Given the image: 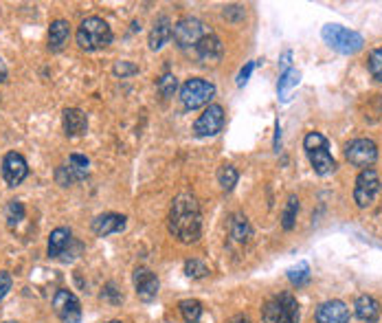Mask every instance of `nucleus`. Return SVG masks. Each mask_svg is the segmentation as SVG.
Segmentation results:
<instances>
[{"mask_svg": "<svg viewBox=\"0 0 382 323\" xmlns=\"http://www.w3.org/2000/svg\"><path fill=\"white\" fill-rule=\"evenodd\" d=\"M200 227H203V216H200V205L193 194H178L172 203L169 216H167V229L169 233L183 242L191 245L200 237Z\"/></svg>", "mask_w": 382, "mask_h": 323, "instance_id": "f257e3e1", "label": "nucleus"}, {"mask_svg": "<svg viewBox=\"0 0 382 323\" xmlns=\"http://www.w3.org/2000/svg\"><path fill=\"white\" fill-rule=\"evenodd\" d=\"M77 45L84 51H102L112 45V29L104 18L88 16L77 27Z\"/></svg>", "mask_w": 382, "mask_h": 323, "instance_id": "f03ea898", "label": "nucleus"}, {"mask_svg": "<svg viewBox=\"0 0 382 323\" xmlns=\"http://www.w3.org/2000/svg\"><path fill=\"white\" fill-rule=\"evenodd\" d=\"M321 35H323L328 47H332L334 51L343 53V55H354L365 45L363 35L352 31V29L340 27V25H326L323 31H321Z\"/></svg>", "mask_w": 382, "mask_h": 323, "instance_id": "7ed1b4c3", "label": "nucleus"}, {"mask_svg": "<svg viewBox=\"0 0 382 323\" xmlns=\"http://www.w3.org/2000/svg\"><path fill=\"white\" fill-rule=\"evenodd\" d=\"M215 95V84L205 77H191L180 88V102L187 110H198L203 106H209V102Z\"/></svg>", "mask_w": 382, "mask_h": 323, "instance_id": "20e7f679", "label": "nucleus"}, {"mask_svg": "<svg viewBox=\"0 0 382 323\" xmlns=\"http://www.w3.org/2000/svg\"><path fill=\"white\" fill-rule=\"evenodd\" d=\"M261 315L266 323H299V304L290 293H281L266 301Z\"/></svg>", "mask_w": 382, "mask_h": 323, "instance_id": "39448f33", "label": "nucleus"}, {"mask_svg": "<svg viewBox=\"0 0 382 323\" xmlns=\"http://www.w3.org/2000/svg\"><path fill=\"white\" fill-rule=\"evenodd\" d=\"M207 35L205 31V25L200 23L198 18H191V16H185V18H180L178 23L174 25V42L178 49H196L198 42Z\"/></svg>", "mask_w": 382, "mask_h": 323, "instance_id": "423d86ee", "label": "nucleus"}, {"mask_svg": "<svg viewBox=\"0 0 382 323\" xmlns=\"http://www.w3.org/2000/svg\"><path fill=\"white\" fill-rule=\"evenodd\" d=\"M73 249H75V251L82 249V245H79V242L73 237V231H71V229L57 227V229L51 231V235H49V247H47L51 259L71 262V259L77 257V255L73 253Z\"/></svg>", "mask_w": 382, "mask_h": 323, "instance_id": "0eeeda50", "label": "nucleus"}, {"mask_svg": "<svg viewBox=\"0 0 382 323\" xmlns=\"http://www.w3.org/2000/svg\"><path fill=\"white\" fill-rule=\"evenodd\" d=\"M380 189H382V183H380L378 172L371 170V168L363 170V172L358 174L356 187H354V200H356V205H358L360 209L369 207L374 200H376V196L380 194Z\"/></svg>", "mask_w": 382, "mask_h": 323, "instance_id": "6e6552de", "label": "nucleus"}, {"mask_svg": "<svg viewBox=\"0 0 382 323\" xmlns=\"http://www.w3.org/2000/svg\"><path fill=\"white\" fill-rule=\"evenodd\" d=\"M222 128H225V108L220 104H209L205 112L196 119L193 134L198 139H207V136H215Z\"/></svg>", "mask_w": 382, "mask_h": 323, "instance_id": "1a4fd4ad", "label": "nucleus"}, {"mask_svg": "<svg viewBox=\"0 0 382 323\" xmlns=\"http://www.w3.org/2000/svg\"><path fill=\"white\" fill-rule=\"evenodd\" d=\"M53 310L57 315V319L62 323H79L82 321V304L75 293L59 288L53 297Z\"/></svg>", "mask_w": 382, "mask_h": 323, "instance_id": "9d476101", "label": "nucleus"}, {"mask_svg": "<svg viewBox=\"0 0 382 323\" xmlns=\"http://www.w3.org/2000/svg\"><path fill=\"white\" fill-rule=\"evenodd\" d=\"M345 158L354 168H371L378 158V146L371 139H354L352 143L345 148Z\"/></svg>", "mask_w": 382, "mask_h": 323, "instance_id": "9b49d317", "label": "nucleus"}, {"mask_svg": "<svg viewBox=\"0 0 382 323\" xmlns=\"http://www.w3.org/2000/svg\"><path fill=\"white\" fill-rule=\"evenodd\" d=\"M29 176V165H27V158L18 152H9L3 158V178L9 187H18L23 180Z\"/></svg>", "mask_w": 382, "mask_h": 323, "instance_id": "f8f14e48", "label": "nucleus"}, {"mask_svg": "<svg viewBox=\"0 0 382 323\" xmlns=\"http://www.w3.org/2000/svg\"><path fill=\"white\" fill-rule=\"evenodd\" d=\"M134 288H136V295H138V299L141 301H152V299H156V295H158V288H160V281H158V277L150 271V269H145V266H138L136 271H134Z\"/></svg>", "mask_w": 382, "mask_h": 323, "instance_id": "ddd939ff", "label": "nucleus"}, {"mask_svg": "<svg viewBox=\"0 0 382 323\" xmlns=\"http://www.w3.org/2000/svg\"><path fill=\"white\" fill-rule=\"evenodd\" d=\"M350 308L340 299H330L323 301L316 308V323H350Z\"/></svg>", "mask_w": 382, "mask_h": 323, "instance_id": "4468645a", "label": "nucleus"}, {"mask_svg": "<svg viewBox=\"0 0 382 323\" xmlns=\"http://www.w3.org/2000/svg\"><path fill=\"white\" fill-rule=\"evenodd\" d=\"M128 225V218L121 216V213H102V216H97L92 220V233L97 237H108L112 233H121Z\"/></svg>", "mask_w": 382, "mask_h": 323, "instance_id": "2eb2a0df", "label": "nucleus"}, {"mask_svg": "<svg viewBox=\"0 0 382 323\" xmlns=\"http://www.w3.org/2000/svg\"><path fill=\"white\" fill-rule=\"evenodd\" d=\"M222 53H225V47H222V42H220V37L213 35V33H207V35L198 42V47H196V55H198V59H200L203 64H215V62H220Z\"/></svg>", "mask_w": 382, "mask_h": 323, "instance_id": "dca6fc26", "label": "nucleus"}, {"mask_svg": "<svg viewBox=\"0 0 382 323\" xmlns=\"http://www.w3.org/2000/svg\"><path fill=\"white\" fill-rule=\"evenodd\" d=\"M62 124H64V132L68 136H82L88 132V117L79 108H66L62 112Z\"/></svg>", "mask_w": 382, "mask_h": 323, "instance_id": "f3484780", "label": "nucleus"}, {"mask_svg": "<svg viewBox=\"0 0 382 323\" xmlns=\"http://www.w3.org/2000/svg\"><path fill=\"white\" fill-rule=\"evenodd\" d=\"M71 40V25L64 18H57L49 27V51L51 53H59Z\"/></svg>", "mask_w": 382, "mask_h": 323, "instance_id": "a211bd4d", "label": "nucleus"}, {"mask_svg": "<svg viewBox=\"0 0 382 323\" xmlns=\"http://www.w3.org/2000/svg\"><path fill=\"white\" fill-rule=\"evenodd\" d=\"M172 33H174L172 20L167 16H160L154 23L152 31H150V49L152 51H160L172 40Z\"/></svg>", "mask_w": 382, "mask_h": 323, "instance_id": "6ab92c4d", "label": "nucleus"}, {"mask_svg": "<svg viewBox=\"0 0 382 323\" xmlns=\"http://www.w3.org/2000/svg\"><path fill=\"white\" fill-rule=\"evenodd\" d=\"M308 158H310V163H312V170H314L318 176H328V174L336 172V160H334V156L330 154V146L310 150V152H308Z\"/></svg>", "mask_w": 382, "mask_h": 323, "instance_id": "aec40b11", "label": "nucleus"}, {"mask_svg": "<svg viewBox=\"0 0 382 323\" xmlns=\"http://www.w3.org/2000/svg\"><path fill=\"white\" fill-rule=\"evenodd\" d=\"M354 308H356V317L363 323H374L380 317V304L371 295H360Z\"/></svg>", "mask_w": 382, "mask_h": 323, "instance_id": "412c9836", "label": "nucleus"}, {"mask_svg": "<svg viewBox=\"0 0 382 323\" xmlns=\"http://www.w3.org/2000/svg\"><path fill=\"white\" fill-rule=\"evenodd\" d=\"M231 237L237 242V245H246V242H251L253 237V227L246 216L242 213H235L231 218Z\"/></svg>", "mask_w": 382, "mask_h": 323, "instance_id": "4be33fe9", "label": "nucleus"}, {"mask_svg": "<svg viewBox=\"0 0 382 323\" xmlns=\"http://www.w3.org/2000/svg\"><path fill=\"white\" fill-rule=\"evenodd\" d=\"M299 79H301V73L294 71V69H288L286 73H281L279 84H277V93H279V97H281V102H288V99H290V90L299 84Z\"/></svg>", "mask_w": 382, "mask_h": 323, "instance_id": "5701e85b", "label": "nucleus"}, {"mask_svg": "<svg viewBox=\"0 0 382 323\" xmlns=\"http://www.w3.org/2000/svg\"><path fill=\"white\" fill-rule=\"evenodd\" d=\"M178 310L187 323H196V321H200V317H203V304H200L198 299H183L178 304Z\"/></svg>", "mask_w": 382, "mask_h": 323, "instance_id": "b1692460", "label": "nucleus"}, {"mask_svg": "<svg viewBox=\"0 0 382 323\" xmlns=\"http://www.w3.org/2000/svg\"><path fill=\"white\" fill-rule=\"evenodd\" d=\"M297 213H299V198L294 194H290L288 196V203H286V209H284V216H281V227H284L286 231L294 229Z\"/></svg>", "mask_w": 382, "mask_h": 323, "instance_id": "393cba45", "label": "nucleus"}, {"mask_svg": "<svg viewBox=\"0 0 382 323\" xmlns=\"http://www.w3.org/2000/svg\"><path fill=\"white\" fill-rule=\"evenodd\" d=\"M237 178H239V174L233 165H222L217 170V185L225 192H231L237 185Z\"/></svg>", "mask_w": 382, "mask_h": 323, "instance_id": "a878e982", "label": "nucleus"}, {"mask_svg": "<svg viewBox=\"0 0 382 323\" xmlns=\"http://www.w3.org/2000/svg\"><path fill=\"white\" fill-rule=\"evenodd\" d=\"M66 165L73 170V174L77 176V180H84V178L88 176L90 160H88V156H84V154H71Z\"/></svg>", "mask_w": 382, "mask_h": 323, "instance_id": "bb28decb", "label": "nucleus"}, {"mask_svg": "<svg viewBox=\"0 0 382 323\" xmlns=\"http://www.w3.org/2000/svg\"><path fill=\"white\" fill-rule=\"evenodd\" d=\"M5 218L9 227H16L20 220H25V205L20 203V200H9L5 209Z\"/></svg>", "mask_w": 382, "mask_h": 323, "instance_id": "cd10ccee", "label": "nucleus"}, {"mask_svg": "<svg viewBox=\"0 0 382 323\" xmlns=\"http://www.w3.org/2000/svg\"><path fill=\"white\" fill-rule=\"evenodd\" d=\"M185 275L191 279H200V277L209 275V269H207L205 262H200V259H187L185 262Z\"/></svg>", "mask_w": 382, "mask_h": 323, "instance_id": "c85d7f7f", "label": "nucleus"}, {"mask_svg": "<svg viewBox=\"0 0 382 323\" xmlns=\"http://www.w3.org/2000/svg\"><path fill=\"white\" fill-rule=\"evenodd\" d=\"M367 66H369V73H371V77L376 79V82H382V47L371 51Z\"/></svg>", "mask_w": 382, "mask_h": 323, "instance_id": "c756f323", "label": "nucleus"}, {"mask_svg": "<svg viewBox=\"0 0 382 323\" xmlns=\"http://www.w3.org/2000/svg\"><path fill=\"white\" fill-rule=\"evenodd\" d=\"M326 146H330V141H328L326 134H321V132H308L306 139H304V148H306V152L316 150V148H326Z\"/></svg>", "mask_w": 382, "mask_h": 323, "instance_id": "7c9ffc66", "label": "nucleus"}, {"mask_svg": "<svg viewBox=\"0 0 382 323\" xmlns=\"http://www.w3.org/2000/svg\"><path fill=\"white\" fill-rule=\"evenodd\" d=\"M178 88V79L172 75V73H165L163 77L158 79V90L163 97H172Z\"/></svg>", "mask_w": 382, "mask_h": 323, "instance_id": "2f4dec72", "label": "nucleus"}, {"mask_svg": "<svg viewBox=\"0 0 382 323\" xmlns=\"http://www.w3.org/2000/svg\"><path fill=\"white\" fill-rule=\"evenodd\" d=\"M55 180H57V185H62V187H71L73 183H77V176L73 174V170L68 165H59L55 170Z\"/></svg>", "mask_w": 382, "mask_h": 323, "instance_id": "473e14b6", "label": "nucleus"}, {"mask_svg": "<svg viewBox=\"0 0 382 323\" xmlns=\"http://www.w3.org/2000/svg\"><path fill=\"white\" fill-rule=\"evenodd\" d=\"M288 279L292 281L294 286L306 284V281L310 279V269H308V264H299L297 269H290V271H288Z\"/></svg>", "mask_w": 382, "mask_h": 323, "instance_id": "72a5a7b5", "label": "nucleus"}, {"mask_svg": "<svg viewBox=\"0 0 382 323\" xmlns=\"http://www.w3.org/2000/svg\"><path fill=\"white\" fill-rule=\"evenodd\" d=\"M112 73L117 75V77H128V75H136L138 73V69L132 64V62H128V59H119V62L112 66Z\"/></svg>", "mask_w": 382, "mask_h": 323, "instance_id": "f704fd0d", "label": "nucleus"}, {"mask_svg": "<svg viewBox=\"0 0 382 323\" xmlns=\"http://www.w3.org/2000/svg\"><path fill=\"white\" fill-rule=\"evenodd\" d=\"M13 286V277L7 271H0V301H3Z\"/></svg>", "mask_w": 382, "mask_h": 323, "instance_id": "c9c22d12", "label": "nucleus"}, {"mask_svg": "<svg viewBox=\"0 0 382 323\" xmlns=\"http://www.w3.org/2000/svg\"><path fill=\"white\" fill-rule=\"evenodd\" d=\"M253 69H255V62H249L242 71H239V75H237V86H239V88H242V86L249 82V77H251Z\"/></svg>", "mask_w": 382, "mask_h": 323, "instance_id": "e433bc0d", "label": "nucleus"}, {"mask_svg": "<svg viewBox=\"0 0 382 323\" xmlns=\"http://www.w3.org/2000/svg\"><path fill=\"white\" fill-rule=\"evenodd\" d=\"M117 290H114V284H108L106 286V290L102 293V299H110L112 295H114ZM114 301H117V304H119V301H121V299H119V297H114Z\"/></svg>", "mask_w": 382, "mask_h": 323, "instance_id": "4c0bfd02", "label": "nucleus"}, {"mask_svg": "<svg viewBox=\"0 0 382 323\" xmlns=\"http://www.w3.org/2000/svg\"><path fill=\"white\" fill-rule=\"evenodd\" d=\"M290 57H292L290 51H286L284 57H281V73H286V71H288V66H290Z\"/></svg>", "mask_w": 382, "mask_h": 323, "instance_id": "58836bf2", "label": "nucleus"}, {"mask_svg": "<svg viewBox=\"0 0 382 323\" xmlns=\"http://www.w3.org/2000/svg\"><path fill=\"white\" fill-rule=\"evenodd\" d=\"M7 64L3 62V57H0V84H5L7 82Z\"/></svg>", "mask_w": 382, "mask_h": 323, "instance_id": "ea45409f", "label": "nucleus"}, {"mask_svg": "<svg viewBox=\"0 0 382 323\" xmlns=\"http://www.w3.org/2000/svg\"><path fill=\"white\" fill-rule=\"evenodd\" d=\"M229 323H251V321H249V317H244V315H237V317H233Z\"/></svg>", "mask_w": 382, "mask_h": 323, "instance_id": "a19ab883", "label": "nucleus"}, {"mask_svg": "<svg viewBox=\"0 0 382 323\" xmlns=\"http://www.w3.org/2000/svg\"><path fill=\"white\" fill-rule=\"evenodd\" d=\"M108 323H121V321H117V319H114V321H108Z\"/></svg>", "mask_w": 382, "mask_h": 323, "instance_id": "79ce46f5", "label": "nucleus"}, {"mask_svg": "<svg viewBox=\"0 0 382 323\" xmlns=\"http://www.w3.org/2000/svg\"><path fill=\"white\" fill-rule=\"evenodd\" d=\"M5 323H18V321H5Z\"/></svg>", "mask_w": 382, "mask_h": 323, "instance_id": "37998d69", "label": "nucleus"}]
</instances>
